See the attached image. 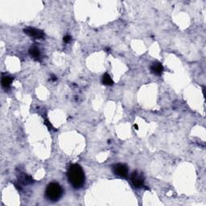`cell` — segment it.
Instances as JSON below:
<instances>
[{"instance_id":"cell-10","label":"cell","mask_w":206,"mask_h":206,"mask_svg":"<svg viewBox=\"0 0 206 206\" xmlns=\"http://www.w3.org/2000/svg\"><path fill=\"white\" fill-rule=\"evenodd\" d=\"M20 182H23L24 184H31L33 182V180L31 178V176L26 175V174H23L21 176H20Z\"/></svg>"},{"instance_id":"cell-15","label":"cell","mask_w":206,"mask_h":206,"mask_svg":"<svg viewBox=\"0 0 206 206\" xmlns=\"http://www.w3.org/2000/svg\"><path fill=\"white\" fill-rule=\"evenodd\" d=\"M106 51H107V53H108L109 51H110V48H109V47H106Z\"/></svg>"},{"instance_id":"cell-11","label":"cell","mask_w":206,"mask_h":206,"mask_svg":"<svg viewBox=\"0 0 206 206\" xmlns=\"http://www.w3.org/2000/svg\"><path fill=\"white\" fill-rule=\"evenodd\" d=\"M71 40V36H65L64 37V43H69Z\"/></svg>"},{"instance_id":"cell-12","label":"cell","mask_w":206,"mask_h":206,"mask_svg":"<svg viewBox=\"0 0 206 206\" xmlns=\"http://www.w3.org/2000/svg\"><path fill=\"white\" fill-rule=\"evenodd\" d=\"M45 124H46V125L47 126V127L49 128V130H53V126L51 125L50 123H49V122H48L47 120H45Z\"/></svg>"},{"instance_id":"cell-3","label":"cell","mask_w":206,"mask_h":206,"mask_svg":"<svg viewBox=\"0 0 206 206\" xmlns=\"http://www.w3.org/2000/svg\"><path fill=\"white\" fill-rule=\"evenodd\" d=\"M113 172L115 175L126 178L128 175V167L124 164H117L113 166Z\"/></svg>"},{"instance_id":"cell-7","label":"cell","mask_w":206,"mask_h":206,"mask_svg":"<svg viewBox=\"0 0 206 206\" xmlns=\"http://www.w3.org/2000/svg\"><path fill=\"white\" fill-rule=\"evenodd\" d=\"M29 54L31 57H33L34 59L36 60H38L40 56V52H39V49L36 46H33V47H30L29 49Z\"/></svg>"},{"instance_id":"cell-4","label":"cell","mask_w":206,"mask_h":206,"mask_svg":"<svg viewBox=\"0 0 206 206\" xmlns=\"http://www.w3.org/2000/svg\"><path fill=\"white\" fill-rule=\"evenodd\" d=\"M131 182L135 188H141L144 184V177L142 174L134 172L131 175Z\"/></svg>"},{"instance_id":"cell-14","label":"cell","mask_w":206,"mask_h":206,"mask_svg":"<svg viewBox=\"0 0 206 206\" xmlns=\"http://www.w3.org/2000/svg\"><path fill=\"white\" fill-rule=\"evenodd\" d=\"M134 127L135 128V130H139V126H138V125H137V124H134Z\"/></svg>"},{"instance_id":"cell-8","label":"cell","mask_w":206,"mask_h":206,"mask_svg":"<svg viewBox=\"0 0 206 206\" xmlns=\"http://www.w3.org/2000/svg\"><path fill=\"white\" fill-rule=\"evenodd\" d=\"M13 81V79L11 77L9 76H4L2 78V85H3V88L5 89H8L9 87L11 86V84Z\"/></svg>"},{"instance_id":"cell-2","label":"cell","mask_w":206,"mask_h":206,"mask_svg":"<svg viewBox=\"0 0 206 206\" xmlns=\"http://www.w3.org/2000/svg\"><path fill=\"white\" fill-rule=\"evenodd\" d=\"M63 195V188L58 183H50L45 190V197L48 201H57Z\"/></svg>"},{"instance_id":"cell-9","label":"cell","mask_w":206,"mask_h":206,"mask_svg":"<svg viewBox=\"0 0 206 206\" xmlns=\"http://www.w3.org/2000/svg\"><path fill=\"white\" fill-rule=\"evenodd\" d=\"M102 84L105 85H113L114 81L112 80L111 77L109 75L108 73H105L102 76Z\"/></svg>"},{"instance_id":"cell-1","label":"cell","mask_w":206,"mask_h":206,"mask_svg":"<svg viewBox=\"0 0 206 206\" xmlns=\"http://www.w3.org/2000/svg\"><path fill=\"white\" fill-rule=\"evenodd\" d=\"M67 176L69 184L74 188H80L85 184V173L79 164L71 165L68 170Z\"/></svg>"},{"instance_id":"cell-13","label":"cell","mask_w":206,"mask_h":206,"mask_svg":"<svg viewBox=\"0 0 206 206\" xmlns=\"http://www.w3.org/2000/svg\"><path fill=\"white\" fill-rule=\"evenodd\" d=\"M56 79H57V78H56V76H54V75L52 76V80H53V81H56Z\"/></svg>"},{"instance_id":"cell-6","label":"cell","mask_w":206,"mask_h":206,"mask_svg":"<svg viewBox=\"0 0 206 206\" xmlns=\"http://www.w3.org/2000/svg\"><path fill=\"white\" fill-rule=\"evenodd\" d=\"M150 71H151V72H153L154 74L161 75L162 72L164 71V67H163L161 63L156 62V63L151 64V66H150Z\"/></svg>"},{"instance_id":"cell-5","label":"cell","mask_w":206,"mask_h":206,"mask_svg":"<svg viewBox=\"0 0 206 206\" xmlns=\"http://www.w3.org/2000/svg\"><path fill=\"white\" fill-rule=\"evenodd\" d=\"M24 32H25L27 35H28L29 36H31L32 38H35V39H42L44 37V32L40 30H38V29H36V28H28L24 29Z\"/></svg>"}]
</instances>
